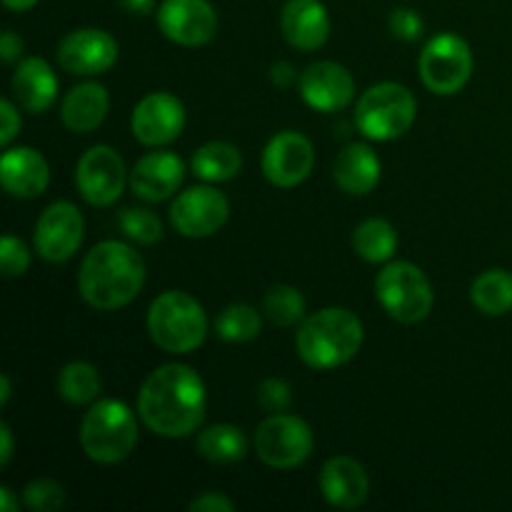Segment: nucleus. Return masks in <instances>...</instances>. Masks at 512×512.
I'll list each match as a JSON object with an SVG mask.
<instances>
[{
    "label": "nucleus",
    "instance_id": "f257e3e1",
    "mask_svg": "<svg viewBox=\"0 0 512 512\" xmlns=\"http://www.w3.org/2000/svg\"><path fill=\"white\" fill-rule=\"evenodd\" d=\"M208 393L190 365L168 363L145 378L138 393V415L160 438H188L205 420Z\"/></svg>",
    "mask_w": 512,
    "mask_h": 512
},
{
    "label": "nucleus",
    "instance_id": "f03ea898",
    "mask_svg": "<svg viewBox=\"0 0 512 512\" xmlns=\"http://www.w3.org/2000/svg\"><path fill=\"white\" fill-rule=\"evenodd\" d=\"M145 285V263L140 253L120 240H105L85 255L78 288L95 310H120L138 298Z\"/></svg>",
    "mask_w": 512,
    "mask_h": 512
},
{
    "label": "nucleus",
    "instance_id": "7ed1b4c3",
    "mask_svg": "<svg viewBox=\"0 0 512 512\" xmlns=\"http://www.w3.org/2000/svg\"><path fill=\"white\" fill-rule=\"evenodd\" d=\"M365 328L348 308H323L308 315L295 335L300 360L313 370H335L360 353Z\"/></svg>",
    "mask_w": 512,
    "mask_h": 512
},
{
    "label": "nucleus",
    "instance_id": "20e7f679",
    "mask_svg": "<svg viewBox=\"0 0 512 512\" xmlns=\"http://www.w3.org/2000/svg\"><path fill=\"white\" fill-rule=\"evenodd\" d=\"M138 445V418L120 400H98L80 423V448L93 463L118 465Z\"/></svg>",
    "mask_w": 512,
    "mask_h": 512
},
{
    "label": "nucleus",
    "instance_id": "39448f33",
    "mask_svg": "<svg viewBox=\"0 0 512 512\" xmlns=\"http://www.w3.org/2000/svg\"><path fill=\"white\" fill-rule=\"evenodd\" d=\"M148 333L160 350L185 355L198 350L208 338V318L193 295L168 290L148 308Z\"/></svg>",
    "mask_w": 512,
    "mask_h": 512
},
{
    "label": "nucleus",
    "instance_id": "423d86ee",
    "mask_svg": "<svg viewBox=\"0 0 512 512\" xmlns=\"http://www.w3.org/2000/svg\"><path fill=\"white\" fill-rule=\"evenodd\" d=\"M355 123L360 133L375 143L398 140L413 128L415 98L405 85L378 83L365 90L355 108Z\"/></svg>",
    "mask_w": 512,
    "mask_h": 512
},
{
    "label": "nucleus",
    "instance_id": "0eeeda50",
    "mask_svg": "<svg viewBox=\"0 0 512 512\" xmlns=\"http://www.w3.org/2000/svg\"><path fill=\"white\" fill-rule=\"evenodd\" d=\"M375 295L385 313L403 325L423 323L435 300L428 275L408 260H395L380 270L375 278Z\"/></svg>",
    "mask_w": 512,
    "mask_h": 512
},
{
    "label": "nucleus",
    "instance_id": "6e6552de",
    "mask_svg": "<svg viewBox=\"0 0 512 512\" xmlns=\"http://www.w3.org/2000/svg\"><path fill=\"white\" fill-rule=\"evenodd\" d=\"M315 438L310 425L298 415L273 413L255 430V455L268 468H300L313 455Z\"/></svg>",
    "mask_w": 512,
    "mask_h": 512
},
{
    "label": "nucleus",
    "instance_id": "1a4fd4ad",
    "mask_svg": "<svg viewBox=\"0 0 512 512\" xmlns=\"http://www.w3.org/2000/svg\"><path fill=\"white\" fill-rule=\"evenodd\" d=\"M420 80L435 95H455L473 75V50L460 35L440 33L423 48L418 60Z\"/></svg>",
    "mask_w": 512,
    "mask_h": 512
},
{
    "label": "nucleus",
    "instance_id": "9d476101",
    "mask_svg": "<svg viewBox=\"0 0 512 512\" xmlns=\"http://www.w3.org/2000/svg\"><path fill=\"white\" fill-rule=\"evenodd\" d=\"M128 170L118 150L110 145H93L85 150L75 168V185L85 203L95 208H108L123 195Z\"/></svg>",
    "mask_w": 512,
    "mask_h": 512
},
{
    "label": "nucleus",
    "instance_id": "9b49d317",
    "mask_svg": "<svg viewBox=\"0 0 512 512\" xmlns=\"http://www.w3.org/2000/svg\"><path fill=\"white\" fill-rule=\"evenodd\" d=\"M85 220L83 213L68 200L48 205L33 230L35 253L48 263H65L83 245Z\"/></svg>",
    "mask_w": 512,
    "mask_h": 512
},
{
    "label": "nucleus",
    "instance_id": "f8f14e48",
    "mask_svg": "<svg viewBox=\"0 0 512 512\" xmlns=\"http://www.w3.org/2000/svg\"><path fill=\"white\" fill-rule=\"evenodd\" d=\"M228 215V198L210 185L188 188L170 205V225L183 238H208V235L218 233Z\"/></svg>",
    "mask_w": 512,
    "mask_h": 512
},
{
    "label": "nucleus",
    "instance_id": "ddd939ff",
    "mask_svg": "<svg viewBox=\"0 0 512 512\" xmlns=\"http://www.w3.org/2000/svg\"><path fill=\"white\" fill-rule=\"evenodd\" d=\"M158 28L173 43L198 48L218 33V13L208 0H163L158 8Z\"/></svg>",
    "mask_w": 512,
    "mask_h": 512
},
{
    "label": "nucleus",
    "instance_id": "4468645a",
    "mask_svg": "<svg viewBox=\"0 0 512 512\" xmlns=\"http://www.w3.org/2000/svg\"><path fill=\"white\" fill-rule=\"evenodd\" d=\"M313 143L298 130H283L263 150V173L278 188H295L313 173Z\"/></svg>",
    "mask_w": 512,
    "mask_h": 512
},
{
    "label": "nucleus",
    "instance_id": "2eb2a0df",
    "mask_svg": "<svg viewBox=\"0 0 512 512\" xmlns=\"http://www.w3.org/2000/svg\"><path fill=\"white\" fill-rule=\"evenodd\" d=\"M130 128L138 143L148 148L168 145L183 133L185 128V108L173 93H148L133 110Z\"/></svg>",
    "mask_w": 512,
    "mask_h": 512
},
{
    "label": "nucleus",
    "instance_id": "dca6fc26",
    "mask_svg": "<svg viewBox=\"0 0 512 512\" xmlns=\"http://www.w3.org/2000/svg\"><path fill=\"white\" fill-rule=\"evenodd\" d=\"M118 60V43L98 28H80L65 35L58 45V63L70 75H100Z\"/></svg>",
    "mask_w": 512,
    "mask_h": 512
},
{
    "label": "nucleus",
    "instance_id": "f3484780",
    "mask_svg": "<svg viewBox=\"0 0 512 512\" xmlns=\"http://www.w3.org/2000/svg\"><path fill=\"white\" fill-rule=\"evenodd\" d=\"M300 95L320 113H335L348 108L355 95V80L345 65L320 60L300 73Z\"/></svg>",
    "mask_w": 512,
    "mask_h": 512
},
{
    "label": "nucleus",
    "instance_id": "a211bd4d",
    "mask_svg": "<svg viewBox=\"0 0 512 512\" xmlns=\"http://www.w3.org/2000/svg\"><path fill=\"white\" fill-rule=\"evenodd\" d=\"M185 180V163L173 150L145 153L130 170V190L145 203L173 198Z\"/></svg>",
    "mask_w": 512,
    "mask_h": 512
},
{
    "label": "nucleus",
    "instance_id": "6ab92c4d",
    "mask_svg": "<svg viewBox=\"0 0 512 512\" xmlns=\"http://www.w3.org/2000/svg\"><path fill=\"white\" fill-rule=\"evenodd\" d=\"M0 183L13 198H38L50 183L48 160L35 148H8L0 158Z\"/></svg>",
    "mask_w": 512,
    "mask_h": 512
},
{
    "label": "nucleus",
    "instance_id": "aec40b11",
    "mask_svg": "<svg viewBox=\"0 0 512 512\" xmlns=\"http://www.w3.org/2000/svg\"><path fill=\"white\" fill-rule=\"evenodd\" d=\"M320 490L333 508L355 510L368 500L370 480L358 460L335 455L320 470Z\"/></svg>",
    "mask_w": 512,
    "mask_h": 512
},
{
    "label": "nucleus",
    "instance_id": "412c9836",
    "mask_svg": "<svg viewBox=\"0 0 512 512\" xmlns=\"http://www.w3.org/2000/svg\"><path fill=\"white\" fill-rule=\"evenodd\" d=\"M280 30L293 48L313 53L330 38V15L320 0H288L280 13Z\"/></svg>",
    "mask_w": 512,
    "mask_h": 512
},
{
    "label": "nucleus",
    "instance_id": "4be33fe9",
    "mask_svg": "<svg viewBox=\"0 0 512 512\" xmlns=\"http://www.w3.org/2000/svg\"><path fill=\"white\" fill-rule=\"evenodd\" d=\"M13 95L28 113H45L58 98V78L43 58L20 60L13 73Z\"/></svg>",
    "mask_w": 512,
    "mask_h": 512
},
{
    "label": "nucleus",
    "instance_id": "5701e85b",
    "mask_svg": "<svg viewBox=\"0 0 512 512\" xmlns=\"http://www.w3.org/2000/svg\"><path fill=\"white\" fill-rule=\"evenodd\" d=\"M110 110V95L105 90V85L93 83H80L70 90L63 98V105H60V118H63V125L73 133H93L95 128L103 125V120L108 118Z\"/></svg>",
    "mask_w": 512,
    "mask_h": 512
},
{
    "label": "nucleus",
    "instance_id": "b1692460",
    "mask_svg": "<svg viewBox=\"0 0 512 512\" xmlns=\"http://www.w3.org/2000/svg\"><path fill=\"white\" fill-rule=\"evenodd\" d=\"M380 158L375 150L365 143H350L340 150L333 165V178L340 190L348 195H368L380 183Z\"/></svg>",
    "mask_w": 512,
    "mask_h": 512
},
{
    "label": "nucleus",
    "instance_id": "393cba45",
    "mask_svg": "<svg viewBox=\"0 0 512 512\" xmlns=\"http://www.w3.org/2000/svg\"><path fill=\"white\" fill-rule=\"evenodd\" d=\"M195 178L205 180V183H225L233 180L243 168V155L235 145L223 143V140H213V143L200 145L190 160Z\"/></svg>",
    "mask_w": 512,
    "mask_h": 512
},
{
    "label": "nucleus",
    "instance_id": "a878e982",
    "mask_svg": "<svg viewBox=\"0 0 512 512\" xmlns=\"http://www.w3.org/2000/svg\"><path fill=\"white\" fill-rule=\"evenodd\" d=\"M195 450L200 453V458L210 460L215 465H233L248 455V438L235 425H210V428L200 430L198 440H195Z\"/></svg>",
    "mask_w": 512,
    "mask_h": 512
},
{
    "label": "nucleus",
    "instance_id": "bb28decb",
    "mask_svg": "<svg viewBox=\"0 0 512 512\" xmlns=\"http://www.w3.org/2000/svg\"><path fill=\"white\" fill-rule=\"evenodd\" d=\"M470 300L475 308L490 318H500L512 310V273L493 268L480 273L470 285Z\"/></svg>",
    "mask_w": 512,
    "mask_h": 512
},
{
    "label": "nucleus",
    "instance_id": "cd10ccee",
    "mask_svg": "<svg viewBox=\"0 0 512 512\" xmlns=\"http://www.w3.org/2000/svg\"><path fill=\"white\" fill-rule=\"evenodd\" d=\"M353 248L368 263H388L398 250V233L388 220L370 218L355 228Z\"/></svg>",
    "mask_w": 512,
    "mask_h": 512
},
{
    "label": "nucleus",
    "instance_id": "c85d7f7f",
    "mask_svg": "<svg viewBox=\"0 0 512 512\" xmlns=\"http://www.w3.org/2000/svg\"><path fill=\"white\" fill-rule=\"evenodd\" d=\"M103 390V380L95 365L85 360L68 363L58 375V395L70 405H88L95 403Z\"/></svg>",
    "mask_w": 512,
    "mask_h": 512
},
{
    "label": "nucleus",
    "instance_id": "c756f323",
    "mask_svg": "<svg viewBox=\"0 0 512 512\" xmlns=\"http://www.w3.org/2000/svg\"><path fill=\"white\" fill-rule=\"evenodd\" d=\"M263 330V318L248 303H233L215 318V335L225 343H250Z\"/></svg>",
    "mask_w": 512,
    "mask_h": 512
},
{
    "label": "nucleus",
    "instance_id": "7c9ffc66",
    "mask_svg": "<svg viewBox=\"0 0 512 512\" xmlns=\"http://www.w3.org/2000/svg\"><path fill=\"white\" fill-rule=\"evenodd\" d=\"M263 313L275 328H293L305 320L303 293L290 285H273L263 298Z\"/></svg>",
    "mask_w": 512,
    "mask_h": 512
},
{
    "label": "nucleus",
    "instance_id": "2f4dec72",
    "mask_svg": "<svg viewBox=\"0 0 512 512\" xmlns=\"http://www.w3.org/2000/svg\"><path fill=\"white\" fill-rule=\"evenodd\" d=\"M118 225L133 243L155 245L163 240V223L158 215L148 208H125L120 210Z\"/></svg>",
    "mask_w": 512,
    "mask_h": 512
},
{
    "label": "nucleus",
    "instance_id": "473e14b6",
    "mask_svg": "<svg viewBox=\"0 0 512 512\" xmlns=\"http://www.w3.org/2000/svg\"><path fill=\"white\" fill-rule=\"evenodd\" d=\"M23 503L25 508H30L33 512H55L63 508L65 490L63 485L55 483V480L38 478L33 480V483L25 485Z\"/></svg>",
    "mask_w": 512,
    "mask_h": 512
},
{
    "label": "nucleus",
    "instance_id": "72a5a7b5",
    "mask_svg": "<svg viewBox=\"0 0 512 512\" xmlns=\"http://www.w3.org/2000/svg\"><path fill=\"white\" fill-rule=\"evenodd\" d=\"M0 268H3L5 278H20V275L28 273L30 250L15 235H5L3 243H0Z\"/></svg>",
    "mask_w": 512,
    "mask_h": 512
},
{
    "label": "nucleus",
    "instance_id": "f704fd0d",
    "mask_svg": "<svg viewBox=\"0 0 512 512\" xmlns=\"http://www.w3.org/2000/svg\"><path fill=\"white\" fill-rule=\"evenodd\" d=\"M258 403L268 413H285L293 405V388L280 378H265L258 385Z\"/></svg>",
    "mask_w": 512,
    "mask_h": 512
},
{
    "label": "nucleus",
    "instance_id": "c9c22d12",
    "mask_svg": "<svg viewBox=\"0 0 512 512\" xmlns=\"http://www.w3.org/2000/svg\"><path fill=\"white\" fill-rule=\"evenodd\" d=\"M388 25H390V33H393L398 40H405V43L418 40L425 30L423 18H420L418 10L413 8H395L393 13H390Z\"/></svg>",
    "mask_w": 512,
    "mask_h": 512
},
{
    "label": "nucleus",
    "instance_id": "e433bc0d",
    "mask_svg": "<svg viewBox=\"0 0 512 512\" xmlns=\"http://www.w3.org/2000/svg\"><path fill=\"white\" fill-rule=\"evenodd\" d=\"M0 120H3V128H0V145L8 148L13 143L15 135L20 133V113L15 108L13 100H0Z\"/></svg>",
    "mask_w": 512,
    "mask_h": 512
},
{
    "label": "nucleus",
    "instance_id": "4c0bfd02",
    "mask_svg": "<svg viewBox=\"0 0 512 512\" xmlns=\"http://www.w3.org/2000/svg\"><path fill=\"white\" fill-rule=\"evenodd\" d=\"M193 512H233V500L225 498L223 493H203L190 503Z\"/></svg>",
    "mask_w": 512,
    "mask_h": 512
},
{
    "label": "nucleus",
    "instance_id": "58836bf2",
    "mask_svg": "<svg viewBox=\"0 0 512 512\" xmlns=\"http://www.w3.org/2000/svg\"><path fill=\"white\" fill-rule=\"evenodd\" d=\"M23 50V38L18 33H13V30H5L3 38H0V58H3V63H18L23 58Z\"/></svg>",
    "mask_w": 512,
    "mask_h": 512
},
{
    "label": "nucleus",
    "instance_id": "ea45409f",
    "mask_svg": "<svg viewBox=\"0 0 512 512\" xmlns=\"http://www.w3.org/2000/svg\"><path fill=\"white\" fill-rule=\"evenodd\" d=\"M270 80H273L278 88H290V85L298 80V70H295V65L288 63V60H280V63H275L273 68H270Z\"/></svg>",
    "mask_w": 512,
    "mask_h": 512
},
{
    "label": "nucleus",
    "instance_id": "a19ab883",
    "mask_svg": "<svg viewBox=\"0 0 512 512\" xmlns=\"http://www.w3.org/2000/svg\"><path fill=\"white\" fill-rule=\"evenodd\" d=\"M13 458V433H10L8 425H0V465H8Z\"/></svg>",
    "mask_w": 512,
    "mask_h": 512
},
{
    "label": "nucleus",
    "instance_id": "79ce46f5",
    "mask_svg": "<svg viewBox=\"0 0 512 512\" xmlns=\"http://www.w3.org/2000/svg\"><path fill=\"white\" fill-rule=\"evenodd\" d=\"M118 3L133 15H145L155 8V0H118Z\"/></svg>",
    "mask_w": 512,
    "mask_h": 512
},
{
    "label": "nucleus",
    "instance_id": "37998d69",
    "mask_svg": "<svg viewBox=\"0 0 512 512\" xmlns=\"http://www.w3.org/2000/svg\"><path fill=\"white\" fill-rule=\"evenodd\" d=\"M0 510L3 512H15L18 510V503H15V495L10 488H0Z\"/></svg>",
    "mask_w": 512,
    "mask_h": 512
},
{
    "label": "nucleus",
    "instance_id": "c03bdc74",
    "mask_svg": "<svg viewBox=\"0 0 512 512\" xmlns=\"http://www.w3.org/2000/svg\"><path fill=\"white\" fill-rule=\"evenodd\" d=\"M35 3H38V0H3L5 8L13 10V13H23V10H30Z\"/></svg>",
    "mask_w": 512,
    "mask_h": 512
},
{
    "label": "nucleus",
    "instance_id": "a18cd8bd",
    "mask_svg": "<svg viewBox=\"0 0 512 512\" xmlns=\"http://www.w3.org/2000/svg\"><path fill=\"white\" fill-rule=\"evenodd\" d=\"M10 400V378L0 375V405H8Z\"/></svg>",
    "mask_w": 512,
    "mask_h": 512
}]
</instances>
